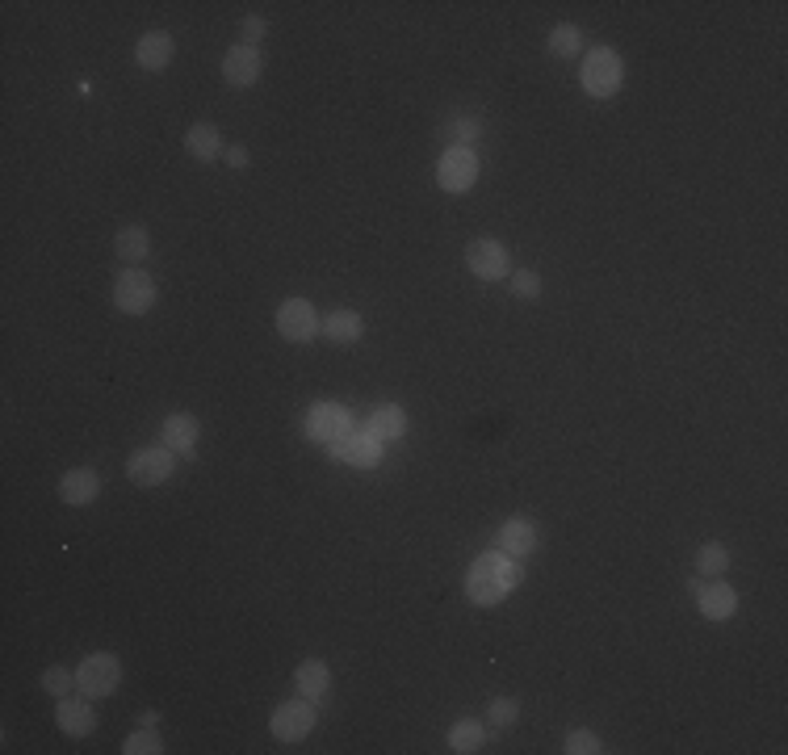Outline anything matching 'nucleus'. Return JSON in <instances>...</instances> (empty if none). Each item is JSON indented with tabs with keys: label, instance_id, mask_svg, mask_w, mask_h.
I'll use <instances>...</instances> for the list:
<instances>
[{
	"label": "nucleus",
	"instance_id": "nucleus-1",
	"mask_svg": "<svg viewBox=\"0 0 788 755\" xmlns=\"http://www.w3.org/2000/svg\"><path fill=\"white\" fill-rule=\"evenodd\" d=\"M516 584H520V563H516V558L503 554V550H487V554H478L470 563L466 596L474 604H483V609H491V604H499Z\"/></svg>",
	"mask_w": 788,
	"mask_h": 755
},
{
	"label": "nucleus",
	"instance_id": "nucleus-2",
	"mask_svg": "<svg viewBox=\"0 0 788 755\" xmlns=\"http://www.w3.org/2000/svg\"><path fill=\"white\" fill-rule=\"evenodd\" d=\"M621 80H625V63H621L617 51L596 47V51L583 59V93L587 97H596V101L617 97L621 93Z\"/></svg>",
	"mask_w": 788,
	"mask_h": 755
},
{
	"label": "nucleus",
	"instance_id": "nucleus-3",
	"mask_svg": "<svg viewBox=\"0 0 788 755\" xmlns=\"http://www.w3.org/2000/svg\"><path fill=\"white\" fill-rule=\"evenodd\" d=\"M118 680H122V659L118 655H89V659L80 663V672H76L80 693L89 697V701L109 697L118 688Z\"/></svg>",
	"mask_w": 788,
	"mask_h": 755
},
{
	"label": "nucleus",
	"instance_id": "nucleus-4",
	"mask_svg": "<svg viewBox=\"0 0 788 755\" xmlns=\"http://www.w3.org/2000/svg\"><path fill=\"white\" fill-rule=\"evenodd\" d=\"M172 470H177V453H172L168 445H151V449L130 453V466H126L130 483H139V487H160V483H168Z\"/></svg>",
	"mask_w": 788,
	"mask_h": 755
},
{
	"label": "nucleus",
	"instance_id": "nucleus-5",
	"mask_svg": "<svg viewBox=\"0 0 788 755\" xmlns=\"http://www.w3.org/2000/svg\"><path fill=\"white\" fill-rule=\"evenodd\" d=\"M306 433H311L319 445H340L348 433H353V416H348V407L340 403H315L311 416H306Z\"/></svg>",
	"mask_w": 788,
	"mask_h": 755
},
{
	"label": "nucleus",
	"instance_id": "nucleus-6",
	"mask_svg": "<svg viewBox=\"0 0 788 755\" xmlns=\"http://www.w3.org/2000/svg\"><path fill=\"white\" fill-rule=\"evenodd\" d=\"M466 265H470L474 277H483V282H503V277L512 273V256L499 240L483 235V240H474L466 248Z\"/></svg>",
	"mask_w": 788,
	"mask_h": 755
},
{
	"label": "nucleus",
	"instance_id": "nucleus-7",
	"mask_svg": "<svg viewBox=\"0 0 788 755\" xmlns=\"http://www.w3.org/2000/svg\"><path fill=\"white\" fill-rule=\"evenodd\" d=\"M273 735L281 739V743H302L306 735L315 730V701H281L277 709H273Z\"/></svg>",
	"mask_w": 788,
	"mask_h": 755
},
{
	"label": "nucleus",
	"instance_id": "nucleus-8",
	"mask_svg": "<svg viewBox=\"0 0 788 755\" xmlns=\"http://www.w3.org/2000/svg\"><path fill=\"white\" fill-rule=\"evenodd\" d=\"M436 181H441L445 193H466L478 181V156L470 147H449L441 164H436Z\"/></svg>",
	"mask_w": 788,
	"mask_h": 755
},
{
	"label": "nucleus",
	"instance_id": "nucleus-9",
	"mask_svg": "<svg viewBox=\"0 0 788 755\" xmlns=\"http://www.w3.org/2000/svg\"><path fill=\"white\" fill-rule=\"evenodd\" d=\"M114 302L126 315H143V311H151V302H156V282H151L143 269H122L114 282Z\"/></svg>",
	"mask_w": 788,
	"mask_h": 755
},
{
	"label": "nucleus",
	"instance_id": "nucleus-10",
	"mask_svg": "<svg viewBox=\"0 0 788 755\" xmlns=\"http://www.w3.org/2000/svg\"><path fill=\"white\" fill-rule=\"evenodd\" d=\"M277 332L286 336V340H294V344H306V340H315L319 336V315H315V307L306 298H286L277 307Z\"/></svg>",
	"mask_w": 788,
	"mask_h": 755
},
{
	"label": "nucleus",
	"instance_id": "nucleus-11",
	"mask_svg": "<svg viewBox=\"0 0 788 755\" xmlns=\"http://www.w3.org/2000/svg\"><path fill=\"white\" fill-rule=\"evenodd\" d=\"M260 72H265V59H260L256 47H244V42L231 47L227 59H223V76H227L231 89H248V84L260 80Z\"/></svg>",
	"mask_w": 788,
	"mask_h": 755
},
{
	"label": "nucleus",
	"instance_id": "nucleus-12",
	"mask_svg": "<svg viewBox=\"0 0 788 755\" xmlns=\"http://www.w3.org/2000/svg\"><path fill=\"white\" fill-rule=\"evenodd\" d=\"M696 604H700V613H705L709 621H730L738 613V592L730 584H717V579H709V584L696 588Z\"/></svg>",
	"mask_w": 788,
	"mask_h": 755
},
{
	"label": "nucleus",
	"instance_id": "nucleus-13",
	"mask_svg": "<svg viewBox=\"0 0 788 755\" xmlns=\"http://www.w3.org/2000/svg\"><path fill=\"white\" fill-rule=\"evenodd\" d=\"M172 55H177V42H172V34H164V30L143 34L139 47H135V59H139L143 72H164L172 63Z\"/></svg>",
	"mask_w": 788,
	"mask_h": 755
},
{
	"label": "nucleus",
	"instance_id": "nucleus-14",
	"mask_svg": "<svg viewBox=\"0 0 788 755\" xmlns=\"http://www.w3.org/2000/svg\"><path fill=\"white\" fill-rule=\"evenodd\" d=\"M101 495V479H97V470H68L59 479V500L63 504H72V508H84V504H93Z\"/></svg>",
	"mask_w": 788,
	"mask_h": 755
},
{
	"label": "nucleus",
	"instance_id": "nucleus-15",
	"mask_svg": "<svg viewBox=\"0 0 788 755\" xmlns=\"http://www.w3.org/2000/svg\"><path fill=\"white\" fill-rule=\"evenodd\" d=\"M197 437H202V428H197L193 416H168L164 420V433H160V441L177 453V458H193V453H197Z\"/></svg>",
	"mask_w": 788,
	"mask_h": 755
},
{
	"label": "nucleus",
	"instance_id": "nucleus-16",
	"mask_svg": "<svg viewBox=\"0 0 788 755\" xmlns=\"http://www.w3.org/2000/svg\"><path fill=\"white\" fill-rule=\"evenodd\" d=\"M294 684L306 701H323L327 693H332V672H327L323 659H302L298 672H294Z\"/></svg>",
	"mask_w": 788,
	"mask_h": 755
},
{
	"label": "nucleus",
	"instance_id": "nucleus-17",
	"mask_svg": "<svg viewBox=\"0 0 788 755\" xmlns=\"http://www.w3.org/2000/svg\"><path fill=\"white\" fill-rule=\"evenodd\" d=\"M365 433H369V437H378V441H399V437L407 433V416H403V407H399V403H378L374 412H369Z\"/></svg>",
	"mask_w": 788,
	"mask_h": 755
},
{
	"label": "nucleus",
	"instance_id": "nucleus-18",
	"mask_svg": "<svg viewBox=\"0 0 788 755\" xmlns=\"http://www.w3.org/2000/svg\"><path fill=\"white\" fill-rule=\"evenodd\" d=\"M55 722H59L63 735L84 739V735H93L97 714H93V705H89V701H63V697H59V714H55Z\"/></svg>",
	"mask_w": 788,
	"mask_h": 755
},
{
	"label": "nucleus",
	"instance_id": "nucleus-19",
	"mask_svg": "<svg viewBox=\"0 0 788 755\" xmlns=\"http://www.w3.org/2000/svg\"><path fill=\"white\" fill-rule=\"evenodd\" d=\"M499 550L512 554V558H529L537 550V525L524 521V516H516V521H508L499 529Z\"/></svg>",
	"mask_w": 788,
	"mask_h": 755
},
{
	"label": "nucleus",
	"instance_id": "nucleus-20",
	"mask_svg": "<svg viewBox=\"0 0 788 755\" xmlns=\"http://www.w3.org/2000/svg\"><path fill=\"white\" fill-rule=\"evenodd\" d=\"M185 151H189L193 160H202V164L218 160V156H223V135H218V126H214V122H197V126H189V135H185Z\"/></svg>",
	"mask_w": 788,
	"mask_h": 755
},
{
	"label": "nucleus",
	"instance_id": "nucleus-21",
	"mask_svg": "<svg viewBox=\"0 0 788 755\" xmlns=\"http://www.w3.org/2000/svg\"><path fill=\"white\" fill-rule=\"evenodd\" d=\"M336 453H340L344 462H353V466H378L382 462V441L369 437V433H348L336 445Z\"/></svg>",
	"mask_w": 788,
	"mask_h": 755
},
{
	"label": "nucleus",
	"instance_id": "nucleus-22",
	"mask_svg": "<svg viewBox=\"0 0 788 755\" xmlns=\"http://www.w3.org/2000/svg\"><path fill=\"white\" fill-rule=\"evenodd\" d=\"M114 252L122 256V265H139V261H147V252H151V235H147V227H122V231H118V240H114Z\"/></svg>",
	"mask_w": 788,
	"mask_h": 755
},
{
	"label": "nucleus",
	"instance_id": "nucleus-23",
	"mask_svg": "<svg viewBox=\"0 0 788 755\" xmlns=\"http://www.w3.org/2000/svg\"><path fill=\"white\" fill-rule=\"evenodd\" d=\"M361 332H365V323L357 311H332L323 323V336L332 344H353V340H361Z\"/></svg>",
	"mask_w": 788,
	"mask_h": 755
},
{
	"label": "nucleus",
	"instance_id": "nucleus-24",
	"mask_svg": "<svg viewBox=\"0 0 788 755\" xmlns=\"http://www.w3.org/2000/svg\"><path fill=\"white\" fill-rule=\"evenodd\" d=\"M483 726L478 722H457L453 730H449V751H457V755H474V751H483Z\"/></svg>",
	"mask_w": 788,
	"mask_h": 755
},
{
	"label": "nucleus",
	"instance_id": "nucleus-25",
	"mask_svg": "<svg viewBox=\"0 0 788 755\" xmlns=\"http://www.w3.org/2000/svg\"><path fill=\"white\" fill-rule=\"evenodd\" d=\"M696 571L705 575V579L726 575V571H730V550H726V546H717V542L700 546V554H696Z\"/></svg>",
	"mask_w": 788,
	"mask_h": 755
},
{
	"label": "nucleus",
	"instance_id": "nucleus-26",
	"mask_svg": "<svg viewBox=\"0 0 788 755\" xmlns=\"http://www.w3.org/2000/svg\"><path fill=\"white\" fill-rule=\"evenodd\" d=\"M579 47H583V30L571 26V21H562V26L550 34V55H558V59L579 55Z\"/></svg>",
	"mask_w": 788,
	"mask_h": 755
},
{
	"label": "nucleus",
	"instance_id": "nucleus-27",
	"mask_svg": "<svg viewBox=\"0 0 788 755\" xmlns=\"http://www.w3.org/2000/svg\"><path fill=\"white\" fill-rule=\"evenodd\" d=\"M126 755H156V751H164V743H160V735L151 726H143V730H135V735L126 739V747H122Z\"/></svg>",
	"mask_w": 788,
	"mask_h": 755
},
{
	"label": "nucleus",
	"instance_id": "nucleus-28",
	"mask_svg": "<svg viewBox=\"0 0 788 755\" xmlns=\"http://www.w3.org/2000/svg\"><path fill=\"white\" fill-rule=\"evenodd\" d=\"M487 718H491V726H516V718H520V705L512 701V697H495L491 701V709H487Z\"/></svg>",
	"mask_w": 788,
	"mask_h": 755
},
{
	"label": "nucleus",
	"instance_id": "nucleus-29",
	"mask_svg": "<svg viewBox=\"0 0 788 755\" xmlns=\"http://www.w3.org/2000/svg\"><path fill=\"white\" fill-rule=\"evenodd\" d=\"M72 684H76V676L68 672V667H47V672H42V688H47L51 697H63Z\"/></svg>",
	"mask_w": 788,
	"mask_h": 755
},
{
	"label": "nucleus",
	"instance_id": "nucleus-30",
	"mask_svg": "<svg viewBox=\"0 0 788 755\" xmlns=\"http://www.w3.org/2000/svg\"><path fill=\"white\" fill-rule=\"evenodd\" d=\"M478 135H483V122H478L474 114H470V118H457V122L449 126V139H453L457 147H466V143H474Z\"/></svg>",
	"mask_w": 788,
	"mask_h": 755
},
{
	"label": "nucleus",
	"instance_id": "nucleus-31",
	"mask_svg": "<svg viewBox=\"0 0 788 755\" xmlns=\"http://www.w3.org/2000/svg\"><path fill=\"white\" fill-rule=\"evenodd\" d=\"M562 751H571V755H596V751H604V747H600V739L591 735V730H571Z\"/></svg>",
	"mask_w": 788,
	"mask_h": 755
},
{
	"label": "nucleus",
	"instance_id": "nucleus-32",
	"mask_svg": "<svg viewBox=\"0 0 788 755\" xmlns=\"http://www.w3.org/2000/svg\"><path fill=\"white\" fill-rule=\"evenodd\" d=\"M512 294H516V298H537V294H541V277H537L533 269L516 273V277H512Z\"/></svg>",
	"mask_w": 788,
	"mask_h": 755
},
{
	"label": "nucleus",
	"instance_id": "nucleus-33",
	"mask_svg": "<svg viewBox=\"0 0 788 755\" xmlns=\"http://www.w3.org/2000/svg\"><path fill=\"white\" fill-rule=\"evenodd\" d=\"M265 17H248L244 21V47H252V42H260V38H265Z\"/></svg>",
	"mask_w": 788,
	"mask_h": 755
},
{
	"label": "nucleus",
	"instance_id": "nucleus-34",
	"mask_svg": "<svg viewBox=\"0 0 788 755\" xmlns=\"http://www.w3.org/2000/svg\"><path fill=\"white\" fill-rule=\"evenodd\" d=\"M227 160H231L235 168H244V164H248V151H244V147H231V151H227Z\"/></svg>",
	"mask_w": 788,
	"mask_h": 755
}]
</instances>
